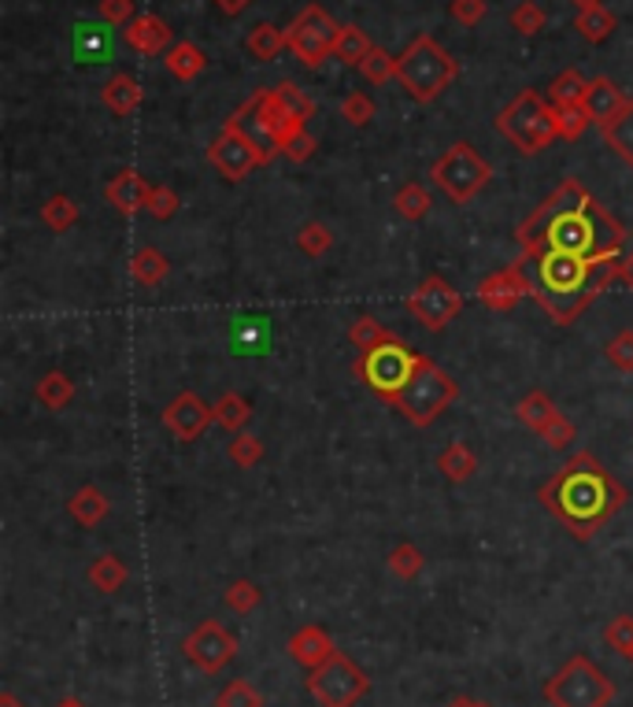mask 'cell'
<instances>
[{
    "mask_svg": "<svg viewBox=\"0 0 633 707\" xmlns=\"http://www.w3.org/2000/svg\"><path fill=\"white\" fill-rule=\"evenodd\" d=\"M219 4V12H227V15H238V12H245L253 0H216Z\"/></svg>",
    "mask_w": 633,
    "mask_h": 707,
    "instance_id": "56",
    "label": "cell"
},
{
    "mask_svg": "<svg viewBox=\"0 0 633 707\" xmlns=\"http://www.w3.org/2000/svg\"><path fill=\"white\" fill-rule=\"evenodd\" d=\"M271 97H275V105L301 126H308V119L315 115V100L301 86H293V82H278V86L271 89Z\"/></svg>",
    "mask_w": 633,
    "mask_h": 707,
    "instance_id": "31",
    "label": "cell"
},
{
    "mask_svg": "<svg viewBox=\"0 0 633 707\" xmlns=\"http://www.w3.org/2000/svg\"><path fill=\"white\" fill-rule=\"evenodd\" d=\"M497 134L508 137L511 145L523 156L545 153L556 142V115H552V100H545L541 93L523 89L511 105L497 115Z\"/></svg>",
    "mask_w": 633,
    "mask_h": 707,
    "instance_id": "6",
    "label": "cell"
},
{
    "mask_svg": "<svg viewBox=\"0 0 633 707\" xmlns=\"http://www.w3.org/2000/svg\"><path fill=\"white\" fill-rule=\"evenodd\" d=\"M182 656L190 659L200 674H219L222 667L238 656V637L230 634L219 619H204L190 630V634H185Z\"/></svg>",
    "mask_w": 633,
    "mask_h": 707,
    "instance_id": "12",
    "label": "cell"
},
{
    "mask_svg": "<svg viewBox=\"0 0 633 707\" xmlns=\"http://www.w3.org/2000/svg\"><path fill=\"white\" fill-rule=\"evenodd\" d=\"M167 71H171V78L179 82H193L200 78V71L208 68V56H204L193 41H174V49L163 56Z\"/></svg>",
    "mask_w": 633,
    "mask_h": 707,
    "instance_id": "27",
    "label": "cell"
},
{
    "mask_svg": "<svg viewBox=\"0 0 633 707\" xmlns=\"http://www.w3.org/2000/svg\"><path fill=\"white\" fill-rule=\"evenodd\" d=\"M245 49L256 60H275L282 49H290V37H285V31H278L275 23H256L245 37Z\"/></svg>",
    "mask_w": 633,
    "mask_h": 707,
    "instance_id": "32",
    "label": "cell"
},
{
    "mask_svg": "<svg viewBox=\"0 0 633 707\" xmlns=\"http://www.w3.org/2000/svg\"><path fill=\"white\" fill-rule=\"evenodd\" d=\"M341 119L352 126H367L370 119H375V100H370L367 93H349V97L341 100Z\"/></svg>",
    "mask_w": 633,
    "mask_h": 707,
    "instance_id": "51",
    "label": "cell"
},
{
    "mask_svg": "<svg viewBox=\"0 0 633 707\" xmlns=\"http://www.w3.org/2000/svg\"><path fill=\"white\" fill-rule=\"evenodd\" d=\"M315 148H319V142H315L308 130H301V134H293L290 142H285L282 156H285L290 163H308L312 156H315Z\"/></svg>",
    "mask_w": 633,
    "mask_h": 707,
    "instance_id": "54",
    "label": "cell"
},
{
    "mask_svg": "<svg viewBox=\"0 0 633 707\" xmlns=\"http://www.w3.org/2000/svg\"><path fill=\"white\" fill-rule=\"evenodd\" d=\"M375 45H370L367 31H360V26H341L338 31V41H333V56H338L341 63H349V68H360L363 56H367Z\"/></svg>",
    "mask_w": 633,
    "mask_h": 707,
    "instance_id": "35",
    "label": "cell"
},
{
    "mask_svg": "<svg viewBox=\"0 0 633 707\" xmlns=\"http://www.w3.org/2000/svg\"><path fill=\"white\" fill-rule=\"evenodd\" d=\"M604 645L611 648V653H619L622 659L633 656V615H616L604 626Z\"/></svg>",
    "mask_w": 633,
    "mask_h": 707,
    "instance_id": "47",
    "label": "cell"
},
{
    "mask_svg": "<svg viewBox=\"0 0 633 707\" xmlns=\"http://www.w3.org/2000/svg\"><path fill=\"white\" fill-rule=\"evenodd\" d=\"M56 707H89V704H86V700H78V696H63V700L56 704Z\"/></svg>",
    "mask_w": 633,
    "mask_h": 707,
    "instance_id": "61",
    "label": "cell"
},
{
    "mask_svg": "<svg viewBox=\"0 0 633 707\" xmlns=\"http://www.w3.org/2000/svg\"><path fill=\"white\" fill-rule=\"evenodd\" d=\"M437 471L449 482H455V486H463V482L474 478V471H478V455L471 452L467 441H452L449 449L437 455Z\"/></svg>",
    "mask_w": 633,
    "mask_h": 707,
    "instance_id": "25",
    "label": "cell"
},
{
    "mask_svg": "<svg viewBox=\"0 0 633 707\" xmlns=\"http://www.w3.org/2000/svg\"><path fill=\"white\" fill-rule=\"evenodd\" d=\"M34 397H37V404L49 407V412H63L74 400V381L63 375V370H49L45 378H37Z\"/></svg>",
    "mask_w": 633,
    "mask_h": 707,
    "instance_id": "29",
    "label": "cell"
},
{
    "mask_svg": "<svg viewBox=\"0 0 633 707\" xmlns=\"http://www.w3.org/2000/svg\"><path fill=\"white\" fill-rule=\"evenodd\" d=\"M308 693L319 707H356L370 693V674L352 656L333 653L322 667L308 671Z\"/></svg>",
    "mask_w": 633,
    "mask_h": 707,
    "instance_id": "10",
    "label": "cell"
},
{
    "mask_svg": "<svg viewBox=\"0 0 633 707\" xmlns=\"http://www.w3.org/2000/svg\"><path fill=\"white\" fill-rule=\"evenodd\" d=\"M541 504L574 541H589L611 523V515L626 504V486L593 452H574L560 471L541 486Z\"/></svg>",
    "mask_w": 633,
    "mask_h": 707,
    "instance_id": "2",
    "label": "cell"
},
{
    "mask_svg": "<svg viewBox=\"0 0 633 707\" xmlns=\"http://www.w3.org/2000/svg\"><path fill=\"white\" fill-rule=\"evenodd\" d=\"M156 185H148V179H142L137 171H119L115 179H108L105 185V200L123 216H137V211L148 208V197H153Z\"/></svg>",
    "mask_w": 633,
    "mask_h": 707,
    "instance_id": "19",
    "label": "cell"
},
{
    "mask_svg": "<svg viewBox=\"0 0 633 707\" xmlns=\"http://www.w3.org/2000/svg\"><path fill=\"white\" fill-rule=\"evenodd\" d=\"M407 312L415 315L418 327L426 330H445L455 315L463 312V296L452 282H445L441 275L423 278V285L407 296Z\"/></svg>",
    "mask_w": 633,
    "mask_h": 707,
    "instance_id": "13",
    "label": "cell"
},
{
    "mask_svg": "<svg viewBox=\"0 0 633 707\" xmlns=\"http://www.w3.org/2000/svg\"><path fill=\"white\" fill-rule=\"evenodd\" d=\"M548 707H608L616 700V682L589 656H571L545 682Z\"/></svg>",
    "mask_w": 633,
    "mask_h": 707,
    "instance_id": "7",
    "label": "cell"
},
{
    "mask_svg": "<svg viewBox=\"0 0 633 707\" xmlns=\"http://www.w3.org/2000/svg\"><path fill=\"white\" fill-rule=\"evenodd\" d=\"M86 578H89V585L97 593H119L126 585L130 571H126V563L119 560L115 552H105V556H97V560L89 563Z\"/></svg>",
    "mask_w": 633,
    "mask_h": 707,
    "instance_id": "26",
    "label": "cell"
},
{
    "mask_svg": "<svg viewBox=\"0 0 633 707\" xmlns=\"http://www.w3.org/2000/svg\"><path fill=\"white\" fill-rule=\"evenodd\" d=\"M41 222L52 230V234H68V230L78 222V204H74L68 193H56V197L45 200L41 208Z\"/></svg>",
    "mask_w": 633,
    "mask_h": 707,
    "instance_id": "39",
    "label": "cell"
},
{
    "mask_svg": "<svg viewBox=\"0 0 633 707\" xmlns=\"http://www.w3.org/2000/svg\"><path fill=\"white\" fill-rule=\"evenodd\" d=\"M208 160H211V167H216V171L227 182H241L248 171L264 167V156H259V148L248 142V137L241 134L234 123H222L219 137L208 145Z\"/></svg>",
    "mask_w": 633,
    "mask_h": 707,
    "instance_id": "14",
    "label": "cell"
},
{
    "mask_svg": "<svg viewBox=\"0 0 633 707\" xmlns=\"http://www.w3.org/2000/svg\"><path fill=\"white\" fill-rule=\"evenodd\" d=\"M526 296H529L526 278L519 275L515 264L504 267V271H492L489 278L478 282V301L486 304L489 312H511V308H519Z\"/></svg>",
    "mask_w": 633,
    "mask_h": 707,
    "instance_id": "17",
    "label": "cell"
},
{
    "mask_svg": "<svg viewBox=\"0 0 633 707\" xmlns=\"http://www.w3.org/2000/svg\"><path fill=\"white\" fill-rule=\"evenodd\" d=\"M330 245H333V234L326 222H304V227L296 230V248H301L304 256L319 259L330 253Z\"/></svg>",
    "mask_w": 633,
    "mask_h": 707,
    "instance_id": "43",
    "label": "cell"
},
{
    "mask_svg": "<svg viewBox=\"0 0 633 707\" xmlns=\"http://www.w3.org/2000/svg\"><path fill=\"white\" fill-rule=\"evenodd\" d=\"M455 397H460L455 378L445 375L430 356H418L412 381L389 400V407H397L407 423L418 426V430H426V426L437 423V415H445V407L455 404Z\"/></svg>",
    "mask_w": 633,
    "mask_h": 707,
    "instance_id": "5",
    "label": "cell"
},
{
    "mask_svg": "<svg viewBox=\"0 0 633 707\" xmlns=\"http://www.w3.org/2000/svg\"><path fill=\"white\" fill-rule=\"evenodd\" d=\"M285 653L296 667H304V671H315V667H322L326 659H330L338 648H333V637L326 634L322 626H301L296 634L290 637V645H285Z\"/></svg>",
    "mask_w": 633,
    "mask_h": 707,
    "instance_id": "20",
    "label": "cell"
},
{
    "mask_svg": "<svg viewBox=\"0 0 633 707\" xmlns=\"http://www.w3.org/2000/svg\"><path fill=\"white\" fill-rule=\"evenodd\" d=\"M579 12H593V8H600V0H571Z\"/></svg>",
    "mask_w": 633,
    "mask_h": 707,
    "instance_id": "60",
    "label": "cell"
},
{
    "mask_svg": "<svg viewBox=\"0 0 633 707\" xmlns=\"http://www.w3.org/2000/svg\"><path fill=\"white\" fill-rule=\"evenodd\" d=\"M430 179L452 204H471L489 185L492 167L474 153V145L455 142L452 148H445V156L434 160Z\"/></svg>",
    "mask_w": 633,
    "mask_h": 707,
    "instance_id": "8",
    "label": "cell"
},
{
    "mask_svg": "<svg viewBox=\"0 0 633 707\" xmlns=\"http://www.w3.org/2000/svg\"><path fill=\"white\" fill-rule=\"evenodd\" d=\"M167 275H171V259H167L156 245H145L130 256V278H134L137 285H145V290L160 285Z\"/></svg>",
    "mask_w": 633,
    "mask_h": 707,
    "instance_id": "24",
    "label": "cell"
},
{
    "mask_svg": "<svg viewBox=\"0 0 633 707\" xmlns=\"http://www.w3.org/2000/svg\"><path fill=\"white\" fill-rule=\"evenodd\" d=\"M222 600H227V608L234 611V615H253L259 604H264V593H259V585L253 578H238L227 585Z\"/></svg>",
    "mask_w": 633,
    "mask_h": 707,
    "instance_id": "41",
    "label": "cell"
},
{
    "mask_svg": "<svg viewBox=\"0 0 633 707\" xmlns=\"http://www.w3.org/2000/svg\"><path fill=\"white\" fill-rule=\"evenodd\" d=\"M211 407H216V423L230 434H241L248 423H253V404L238 393H222Z\"/></svg>",
    "mask_w": 633,
    "mask_h": 707,
    "instance_id": "34",
    "label": "cell"
},
{
    "mask_svg": "<svg viewBox=\"0 0 633 707\" xmlns=\"http://www.w3.org/2000/svg\"><path fill=\"white\" fill-rule=\"evenodd\" d=\"M585 93H589V78H582V71H563L552 78V86H548V100L552 105H582Z\"/></svg>",
    "mask_w": 633,
    "mask_h": 707,
    "instance_id": "40",
    "label": "cell"
},
{
    "mask_svg": "<svg viewBox=\"0 0 633 707\" xmlns=\"http://www.w3.org/2000/svg\"><path fill=\"white\" fill-rule=\"evenodd\" d=\"M227 123H234L241 134L248 137L256 148H259V156H264V163H271L278 153H282V145H278V134H275V126H271V119H267V89H256L253 97L241 105L234 115L227 119Z\"/></svg>",
    "mask_w": 633,
    "mask_h": 707,
    "instance_id": "15",
    "label": "cell"
},
{
    "mask_svg": "<svg viewBox=\"0 0 633 707\" xmlns=\"http://www.w3.org/2000/svg\"><path fill=\"white\" fill-rule=\"evenodd\" d=\"M537 437H541V441H545L552 452H563V449H571V444L579 441V426H574L571 418H567V415L560 412V415H556L552 423H548Z\"/></svg>",
    "mask_w": 633,
    "mask_h": 707,
    "instance_id": "48",
    "label": "cell"
},
{
    "mask_svg": "<svg viewBox=\"0 0 633 707\" xmlns=\"http://www.w3.org/2000/svg\"><path fill=\"white\" fill-rule=\"evenodd\" d=\"M179 208H182L179 193H174L171 185H156V190H153V197H148V208H145V211H148V216H153V219L167 222V219H171Z\"/></svg>",
    "mask_w": 633,
    "mask_h": 707,
    "instance_id": "52",
    "label": "cell"
},
{
    "mask_svg": "<svg viewBox=\"0 0 633 707\" xmlns=\"http://www.w3.org/2000/svg\"><path fill=\"white\" fill-rule=\"evenodd\" d=\"M360 74H363L367 82H375V86H381V82L397 78V56H389L386 49H378V45H375V49L363 56Z\"/></svg>",
    "mask_w": 633,
    "mask_h": 707,
    "instance_id": "46",
    "label": "cell"
},
{
    "mask_svg": "<svg viewBox=\"0 0 633 707\" xmlns=\"http://www.w3.org/2000/svg\"><path fill=\"white\" fill-rule=\"evenodd\" d=\"M460 63L452 60L449 49L434 41L430 34H418L404 52L397 56V82L407 89L415 105H430L455 82Z\"/></svg>",
    "mask_w": 633,
    "mask_h": 707,
    "instance_id": "4",
    "label": "cell"
},
{
    "mask_svg": "<svg viewBox=\"0 0 633 707\" xmlns=\"http://www.w3.org/2000/svg\"><path fill=\"white\" fill-rule=\"evenodd\" d=\"M68 511H71V519L78 526H100L108 519V511H111V500L100 492L97 486H82L78 492H71V500H68Z\"/></svg>",
    "mask_w": 633,
    "mask_h": 707,
    "instance_id": "23",
    "label": "cell"
},
{
    "mask_svg": "<svg viewBox=\"0 0 633 707\" xmlns=\"http://www.w3.org/2000/svg\"><path fill=\"white\" fill-rule=\"evenodd\" d=\"M393 208H397V216H400V219H407V222H423L426 216H430V208H434L430 190H426V185H418V182L400 185L397 197H393Z\"/></svg>",
    "mask_w": 633,
    "mask_h": 707,
    "instance_id": "33",
    "label": "cell"
},
{
    "mask_svg": "<svg viewBox=\"0 0 633 707\" xmlns=\"http://www.w3.org/2000/svg\"><path fill=\"white\" fill-rule=\"evenodd\" d=\"M445 707H492L489 700H474V696H452Z\"/></svg>",
    "mask_w": 633,
    "mask_h": 707,
    "instance_id": "57",
    "label": "cell"
},
{
    "mask_svg": "<svg viewBox=\"0 0 633 707\" xmlns=\"http://www.w3.org/2000/svg\"><path fill=\"white\" fill-rule=\"evenodd\" d=\"M216 707H264V696H259V690L248 678H234V682L219 690Z\"/></svg>",
    "mask_w": 633,
    "mask_h": 707,
    "instance_id": "45",
    "label": "cell"
},
{
    "mask_svg": "<svg viewBox=\"0 0 633 707\" xmlns=\"http://www.w3.org/2000/svg\"><path fill=\"white\" fill-rule=\"evenodd\" d=\"M134 0H100V23L105 26H126L134 23Z\"/></svg>",
    "mask_w": 633,
    "mask_h": 707,
    "instance_id": "53",
    "label": "cell"
},
{
    "mask_svg": "<svg viewBox=\"0 0 633 707\" xmlns=\"http://www.w3.org/2000/svg\"><path fill=\"white\" fill-rule=\"evenodd\" d=\"M0 707H26L15 693H0Z\"/></svg>",
    "mask_w": 633,
    "mask_h": 707,
    "instance_id": "59",
    "label": "cell"
},
{
    "mask_svg": "<svg viewBox=\"0 0 633 707\" xmlns=\"http://www.w3.org/2000/svg\"><path fill=\"white\" fill-rule=\"evenodd\" d=\"M616 26H619L616 12H608L604 4L593 8V12H579V19H574V31H579L585 41H593V45L608 41V37L616 34Z\"/></svg>",
    "mask_w": 633,
    "mask_h": 707,
    "instance_id": "36",
    "label": "cell"
},
{
    "mask_svg": "<svg viewBox=\"0 0 633 707\" xmlns=\"http://www.w3.org/2000/svg\"><path fill=\"white\" fill-rule=\"evenodd\" d=\"M545 23H548L545 8H541V4H534V0H523V4H515V12H511V26H515V31L523 34V37L541 34V31H545Z\"/></svg>",
    "mask_w": 633,
    "mask_h": 707,
    "instance_id": "49",
    "label": "cell"
},
{
    "mask_svg": "<svg viewBox=\"0 0 633 707\" xmlns=\"http://www.w3.org/2000/svg\"><path fill=\"white\" fill-rule=\"evenodd\" d=\"M630 105V97L622 93L616 82L611 78H593L589 82V93H585V100H582V108L589 111V119L597 123L600 130L611 123V119H619L622 115V108Z\"/></svg>",
    "mask_w": 633,
    "mask_h": 707,
    "instance_id": "21",
    "label": "cell"
},
{
    "mask_svg": "<svg viewBox=\"0 0 633 707\" xmlns=\"http://www.w3.org/2000/svg\"><path fill=\"white\" fill-rule=\"evenodd\" d=\"M142 97H145L142 82H137L134 74H126V71L111 74V78L105 82V89H100V100H105V108L115 111L119 119L134 115V111L142 108Z\"/></svg>",
    "mask_w": 633,
    "mask_h": 707,
    "instance_id": "22",
    "label": "cell"
},
{
    "mask_svg": "<svg viewBox=\"0 0 633 707\" xmlns=\"http://www.w3.org/2000/svg\"><path fill=\"white\" fill-rule=\"evenodd\" d=\"M515 237L523 253L552 248V253L593 259V264H619L626 259L622 253L626 241H633L630 230L579 179H563L556 185L552 197H545L541 208H534L523 219Z\"/></svg>",
    "mask_w": 633,
    "mask_h": 707,
    "instance_id": "1",
    "label": "cell"
},
{
    "mask_svg": "<svg viewBox=\"0 0 633 707\" xmlns=\"http://www.w3.org/2000/svg\"><path fill=\"white\" fill-rule=\"evenodd\" d=\"M622 264H593L552 248H529L515 259L519 275L526 278V290L548 312V319L571 327L611 282H622Z\"/></svg>",
    "mask_w": 633,
    "mask_h": 707,
    "instance_id": "3",
    "label": "cell"
},
{
    "mask_svg": "<svg viewBox=\"0 0 633 707\" xmlns=\"http://www.w3.org/2000/svg\"><path fill=\"white\" fill-rule=\"evenodd\" d=\"M556 415H560V407H556V404H552V397L541 393V389H534V393H526V397L515 404V418L526 426V430H534V434H541Z\"/></svg>",
    "mask_w": 633,
    "mask_h": 707,
    "instance_id": "28",
    "label": "cell"
},
{
    "mask_svg": "<svg viewBox=\"0 0 633 707\" xmlns=\"http://www.w3.org/2000/svg\"><path fill=\"white\" fill-rule=\"evenodd\" d=\"M386 566L397 574L400 582H412V578H418V571L426 566V556H423V548H415L412 541H400V545L389 548Z\"/></svg>",
    "mask_w": 633,
    "mask_h": 707,
    "instance_id": "38",
    "label": "cell"
},
{
    "mask_svg": "<svg viewBox=\"0 0 633 707\" xmlns=\"http://www.w3.org/2000/svg\"><path fill=\"white\" fill-rule=\"evenodd\" d=\"M349 341L360 352H370V349H378V345H389V341H397V333L386 330L378 319H370V315H356V319H352V327H349Z\"/></svg>",
    "mask_w": 633,
    "mask_h": 707,
    "instance_id": "37",
    "label": "cell"
},
{
    "mask_svg": "<svg viewBox=\"0 0 633 707\" xmlns=\"http://www.w3.org/2000/svg\"><path fill=\"white\" fill-rule=\"evenodd\" d=\"M123 37H126V45L134 49L137 56H167L174 49V34H171V26L163 23L160 15H153V12H142L134 19V23H126L123 26Z\"/></svg>",
    "mask_w": 633,
    "mask_h": 707,
    "instance_id": "18",
    "label": "cell"
},
{
    "mask_svg": "<svg viewBox=\"0 0 633 707\" xmlns=\"http://www.w3.org/2000/svg\"><path fill=\"white\" fill-rule=\"evenodd\" d=\"M630 234H633V230H630ZM622 282H626L630 290H633V248L626 253V264H622Z\"/></svg>",
    "mask_w": 633,
    "mask_h": 707,
    "instance_id": "58",
    "label": "cell"
},
{
    "mask_svg": "<svg viewBox=\"0 0 633 707\" xmlns=\"http://www.w3.org/2000/svg\"><path fill=\"white\" fill-rule=\"evenodd\" d=\"M216 423V407H208L197 393H179L171 400V404L163 407V426L171 437H179L182 444L197 441V437L208 430V426Z\"/></svg>",
    "mask_w": 633,
    "mask_h": 707,
    "instance_id": "16",
    "label": "cell"
},
{
    "mask_svg": "<svg viewBox=\"0 0 633 707\" xmlns=\"http://www.w3.org/2000/svg\"><path fill=\"white\" fill-rule=\"evenodd\" d=\"M552 115H556V134H560L563 142H579L585 134V126L593 123L589 111L582 105H552Z\"/></svg>",
    "mask_w": 633,
    "mask_h": 707,
    "instance_id": "42",
    "label": "cell"
},
{
    "mask_svg": "<svg viewBox=\"0 0 633 707\" xmlns=\"http://www.w3.org/2000/svg\"><path fill=\"white\" fill-rule=\"evenodd\" d=\"M489 12V0H452V19L460 26H478Z\"/></svg>",
    "mask_w": 633,
    "mask_h": 707,
    "instance_id": "55",
    "label": "cell"
},
{
    "mask_svg": "<svg viewBox=\"0 0 633 707\" xmlns=\"http://www.w3.org/2000/svg\"><path fill=\"white\" fill-rule=\"evenodd\" d=\"M338 31H341V26L333 23L326 8L308 4L301 15L293 19V26L285 31V37H290V52L304 63V68H319L326 56H333Z\"/></svg>",
    "mask_w": 633,
    "mask_h": 707,
    "instance_id": "11",
    "label": "cell"
},
{
    "mask_svg": "<svg viewBox=\"0 0 633 707\" xmlns=\"http://www.w3.org/2000/svg\"><path fill=\"white\" fill-rule=\"evenodd\" d=\"M227 455H230V463L253 471L264 463V441H259L256 434H234V441L227 444Z\"/></svg>",
    "mask_w": 633,
    "mask_h": 707,
    "instance_id": "44",
    "label": "cell"
},
{
    "mask_svg": "<svg viewBox=\"0 0 633 707\" xmlns=\"http://www.w3.org/2000/svg\"><path fill=\"white\" fill-rule=\"evenodd\" d=\"M418 356H423V352L407 349L404 341L397 338V341H389V345H378V349L363 352L352 370L367 381L370 393L389 404V400H393L400 389L412 381L415 367H418Z\"/></svg>",
    "mask_w": 633,
    "mask_h": 707,
    "instance_id": "9",
    "label": "cell"
},
{
    "mask_svg": "<svg viewBox=\"0 0 633 707\" xmlns=\"http://www.w3.org/2000/svg\"><path fill=\"white\" fill-rule=\"evenodd\" d=\"M604 142H608L611 153L633 171V97H630V105L622 108V115L604 126Z\"/></svg>",
    "mask_w": 633,
    "mask_h": 707,
    "instance_id": "30",
    "label": "cell"
},
{
    "mask_svg": "<svg viewBox=\"0 0 633 707\" xmlns=\"http://www.w3.org/2000/svg\"><path fill=\"white\" fill-rule=\"evenodd\" d=\"M604 356H608L611 367L622 370V375H633V330L616 333V338L604 345Z\"/></svg>",
    "mask_w": 633,
    "mask_h": 707,
    "instance_id": "50",
    "label": "cell"
}]
</instances>
